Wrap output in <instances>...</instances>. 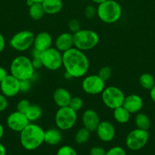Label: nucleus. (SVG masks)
I'll use <instances>...</instances> for the list:
<instances>
[{
	"label": "nucleus",
	"mask_w": 155,
	"mask_h": 155,
	"mask_svg": "<svg viewBox=\"0 0 155 155\" xmlns=\"http://www.w3.org/2000/svg\"><path fill=\"white\" fill-rule=\"evenodd\" d=\"M62 66L73 78H79L88 73L89 59L83 51L73 47L62 53Z\"/></svg>",
	"instance_id": "nucleus-1"
},
{
	"label": "nucleus",
	"mask_w": 155,
	"mask_h": 155,
	"mask_svg": "<svg viewBox=\"0 0 155 155\" xmlns=\"http://www.w3.org/2000/svg\"><path fill=\"white\" fill-rule=\"evenodd\" d=\"M20 142L26 150L36 149L44 142V130L37 124L30 123L20 133Z\"/></svg>",
	"instance_id": "nucleus-2"
},
{
	"label": "nucleus",
	"mask_w": 155,
	"mask_h": 155,
	"mask_svg": "<svg viewBox=\"0 0 155 155\" xmlns=\"http://www.w3.org/2000/svg\"><path fill=\"white\" fill-rule=\"evenodd\" d=\"M11 74L19 80H30L34 75L35 69L31 59L27 56L20 55L12 60L10 65Z\"/></svg>",
	"instance_id": "nucleus-3"
},
{
	"label": "nucleus",
	"mask_w": 155,
	"mask_h": 155,
	"mask_svg": "<svg viewBox=\"0 0 155 155\" xmlns=\"http://www.w3.org/2000/svg\"><path fill=\"white\" fill-rule=\"evenodd\" d=\"M97 15L103 23L113 24L121 18L122 8L115 0H106L98 4Z\"/></svg>",
	"instance_id": "nucleus-4"
},
{
	"label": "nucleus",
	"mask_w": 155,
	"mask_h": 155,
	"mask_svg": "<svg viewBox=\"0 0 155 155\" xmlns=\"http://www.w3.org/2000/svg\"><path fill=\"white\" fill-rule=\"evenodd\" d=\"M74 47L81 51H89L95 48L99 43L100 38L95 31L81 29L73 34Z\"/></svg>",
	"instance_id": "nucleus-5"
},
{
	"label": "nucleus",
	"mask_w": 155,
	"mask_h": 155,
	"mask_svg": "<svg viewBox=\"0 0 155 155\" xmlns=\"http://www.w3.org/2000/svg\"><path fill=\"white\" fill-rule=\"evenodd\" d=\"M77 118V112L69 106H66L58 109L55 116V123L60 130H68L74 127Z\"/></svg>",
	"instance_id": "nucleus-6"
},
{
	"label": "nucleus",
	"mask_w": 155,
	"mask_h": 155,
	"mask_svg": "<svg viewBox=\"0 0 155 155\" xmlns=\"http://www.w3.org/2000/svg\"><path fill=\"white\" fill-rule=\"evenodd\" d=\"M101 94L102 101L108 108L114 110L120 106H122L126 95L119 88L109 86L105 88Z\"/></svg>",
	"instance_id": "nucleus-7"
},
{
	"label": "nucleus",
	"mask_w": 155,
	"mask_h": 155,
	"mask_svg": "<svg viewBox=\"0 0 155 155\" xmlns=\"http://www.w3.org/2000/svg\"><path fill=\"white\" fill-rule=\"evenodd\" d=\"M40 59L43 68L50 71H57L62 67V53L53 47L42 51Z\"/></svg>",
	"instance_id": "nucleus-8"
},
{
	"label": "nucleus",
	"mask_w": 155,
	"mask_h": 155,
	"mask_svg": "<svg viewBox=\"0 0 155 155\" xmlns=\"http://www.w3.org/2000/svg\"><path fill=\"white\" fill-rule=\"evenodd\" d=\"M35 35L30 30H21L15 33L10 39V45L18 51H24L33 45Z\"/></svg>",
	"instance_id": "nucleus-9"
},
{
	"label": "nucleus",
	"mask_w": 155,
	"mask_h": 155,
	"mask_svg": "<svg viewBox=\"0 0 155 155\" xmlns=\"http://www.w3.org/2000/svg\"><path fill=\"white\" fill-rule=\"evenodd\" d=\"M148 139L149 133L147 130L136 128L128 134L126 139V146L132 151H138L145 146Z\"/></svg>",
	"instance_id": "nucleus-10"
},
{
	"label": "nucleus",
	"mask_w": 155,
	"mask_h": 155,
	"mask_svg": "<svg viewBox=\"0 0 155 155\" xmlns=\"http://www.w3.org/2000/svg\"><path fill=\"white\" fill-rule=\"evenodd\" d=\"M82 89L89 95L101 94L105 89V81L98 75L92 74L84 77L81 83Z\"/></svg>",
	"instance_id": "nucleus-11"
},
{
	"label": "nucleus",
	"mask_w": 155,
	"mask_h": 155,
	"mask_svg": "<svg viewBox=\"0 0 155 155\" xmlns=\"http://www.w3.org/2000/svg\"><path fill=\"white\" fill-rule=\"evenodd\" d=\"M6 124L11 130L21 133L30 124V121L26 117L25 114L16 110L8 116Z\"/></svg>",
	"instance_id": "nucleus-12"
},
{
	"label": "nucleus",
	"mask_w": 155,
	"mask_h": 155,
	"mask_svg": "<svg viewBox=\"0 0 155 155\" xmlns=\"http://www.w3.org/2000/svg\"><path fill=\"white\" fill-rule=\"evenodd\" d=\"M0 89L2 95L7 98H12L20 92V80L12 74L8 75L0 83Z\"/></svg>",
	"instance_id": "nucleus-13"
},
{
	"label": "nucleus",
	"mask_w": 155,
	"mask_h": 155,
	"mask_svg": "<svg viewBox=\"0 0 155 155\" xmlns=\"http://www.w3.org/2000/svg\"><path fill=\"white\" fill-rule=\"evenodd\" d=\"M97 136L104 142H111L115 136V129L112 123L107 120L100 121L96 130Z\"/></svg>",
	"instance_id": "nucleus-14"
},
{
	"label": "nucleus",
	"mask_w": 155,
	"mask_h": 155,
	"mask_svg": "<svg viewBox=\"0 0 155 155\" xmlns=\"http://www.w3.org/2000/svg\"><path fill=\"white\" fill-rule=\"evenodd\" d=\"M144 101L140 95L132 94L125 97L122 106L130 114H137L142 109Z\"/></svg>",
	"instance_id": "nucleus-15"
},
{
	"label": "nucleus",
	"mask_w": 155,
	"mask_h": 155,
	"mask_svg": "<svg viewBox=\"0 0 155 155\" xmlns=\"http://www.w3.org/2000/svg\"><path fill=\"white\" fill-rule=\"evenodd\" d=\"M100 123L98 114L93 109H88L82 115V124L84 127L91 132H95Z\"/></svg>",
	"instance_id": "nucleus-16"
},
{
	"label": "nucleus",
	"mask_w": 155,
	"mask_h": 155,
	"mask_svg": "<svg viewBox=\"0 0 155 155\" xmlns=\"http://www.w3.org/2000/svg\"><path fill=\"white\" fill-rule=\"evenodd\" d=\"M74 47L73 33L70 32L61 33L55 40V48L62 53L71 49Z\"/></svg>",
	"instance_id": "nucleus-17"
},
{
	"label": "nucleus",
	"mask_w": 155,
	"mask_h": 155,
	"mask_svg": "<svg viewBox=\"0 0 155 155\" xmlns=\"http://www.w3.org/2000/svg\"><path fill=\"white\" fill-rule=\"evenodd\" d=\"M53 44V38L51 35L47 32H40L37 33L34 37L33 47L40 51H43L51 48Z\"/></svg>",
	"instance_id": "nucleus-18"
},
{
	"label": "nucleus",
	"mask_w": 155,
	"mask_h": 155,
	"mask_svg": "<svg viewBox=\"0 0 155 155\" xmlns=\"http://www.w3.org/2000/svg\"><path fill=\"white\" fill-rule=\"evenodd\" d=\"M71 95L66 89L62 87L57 88L53 95V101L59 107H66L69 105L71 99Z\"/></svg>",
	"instance_id": "nucleus-19"
},
{
	"label": "nucleus",
	"mask_w": 155,
	"mask_h": 155,
	"mask_svg": "<svg viewBox=\"0 0 155 155\" xmlns=\"http://www.w3.org/2000/svg\"><path fill=\"white\" fill-rule=\"evenodd\" d=\"M62 139V135L59 129L51 128L44 131V142L48 145H59Z\"/></svg>",
	"instance_id": "nucleus-20"
},
{
	"label": "nucleus",
	"mask_w": 155,
	"mask_h": 155,
	"mask_svg": "<svg viewBox=\"0 0 155 155\" xmlns=\"http://www.w3.org/2000/svg\"><path fill=\"white\" fill-rule=\"evenodd\" d=\"M45 13L47 15H56L61 12L63 7L62 0H44L42 2Z\"/></svg>",
	"instance_id": "nucleus-21"
},
{
	"label": "nucleus",
	"mask_w": 155,
	"mask_h": 155,
	"mask_svg": "<svg viewBox=\"0 0 155 155\" xmlns=\"http://www.w3.org/2000/svg\"><path fill=\"white\" fill-rule=\"evenodd\" d=\"M131 114L123 106L117 107L113 110V117L117 123L121 124H126L130 120Z\"/></svg>",
	"instance_id": "nucleus-22"
},
{
	"label": "nucleus",
	"mask_w": 155,
	"mask_h": 155,
	"mask_svg": "<svg viewBox=\"0 0 155 155\" xmlns=\"http://www.w3.org/2000/svg\"><path fill=\"white\" fill-rule=\"evenodd\" d=\"M43 110L40 106L37 104H30V107L25 112V115L30 123H33L38 120L42 117Z\"/></svg>",
	"instance_id": "nucleus-23"
},
{
	"label": "nucleus",
	"mask_w": 155,
	"mask_h": 155,
	"mask_svg": "<svg viewBox=\"0 0 155 155\" xmlns=\"http://www.w3.org/2000/svg\"><path fill=\"white\" fill-rule=\"evenodd\" d=\"M135 123L137 128L143 130H148L150 129L151 122L147 115L144 113L138 112L135 117Z\"/></svg>",
	"instance_id": "nucleus-24"
},
{
	"label": "nucleus",
	"mask_w": 155,
	"mask_h": 155,
	"mask_svg": "<svg viewBox=\"0 0 155 155\" xmlns=\"http://www.w3.org/2000/svg\"><path fill=\"white\" fill-rule=\"evenodd\" d=\"M45 14L42 3L34 2L31 6L29 7V15L32 19L35 21H39L42 19Z\"/></svg>",
	"instance_id": "nucleus-25"
},
{
	"label": "nucleus",
	"mask_w": 155,
	"mask_h": 155,
	"mask_svg": "<svg viewBox=\"0 0 155 155\" xmlns=\"http://www.w3.org/2000/svg\"><path fill=\"white\" fill-rule=\"evenodd\" d=\"M139 84L143 89L150 90L155 85L154 77L148 73L142 74L139 77Z\"/></svg>",
	"instance_id": "nucleus-26"
},
{
	"label": "nucleus",
	"mask_w": 155,
	"mask_h": 155,
	"mask_svg": "<svg viewBox=\"0 0 155 155\" xmlns=\"http://www.w3.org/2000/svg\"><path fill=\"white\" fill-rule=\"evenodd\" d=\"M91 132L85 127H82L80 130H78L75 136H74V140H75L76 143L79 144V145L86 143L91 137Z\"/></svg>",
	"instance_id": "nucleus-27"
},
{
	"label": "nucleus",
	"mask_w": 155,
	"mask_h": 155,
	"mask_svg": "<svg viewBox=\"0 0 155 155\" xmlns=\"http://www.w3.org/2000/svg\"><path fill=\"white\" fill-rule=\"evenodd\" d=\"M83 105L84 101L83 100H82V98H80V97L75 96L71 98L69 103V105L68 106H69L71 109H73L74 111L78 112L80 110H81L82 107H83Z\"/></svg>",
	"instance_id": "nucleus-28"
},
{
	"label": "nucleus",
	"mask_w": 155,
	"mask_h": 155,
	"mask_svg": "<svg viewBox=\"0 0 155 155\" xmlns=\"http://www.w3.org/2000/svg\"><path fill=\"white\" fill-rule=\"evenodd\" d=\"M97 75H98L102 80H103L106 82V80H108L110 78L111 75H112V70H111V68L108 66L103 67V68H101L99 70V72Z\"/></svg>",
	"instance_id": "nucleus-29"
},
{
	"label": "nucleus",
	"mask_w": 155,
	"mask_h": 155,
	"mask_svg": "<svg viewBox=\"0 0 155 155\" xmlns=\"http://www.w3.org/2000/svg\"><path fill=\"white\" fill-rule=\"evenodd\" d=\"M56 155H78L77 152L72 147L69 145H63L59 148Z\"/></svg>",
	"instance_id": "nucleus-30"
},
{
	"label": "nucleus",
	"mask_w": 155,
	"mask_h": 155,
	"mask_svg": "<svg viewBox=\"0 0 155 155\" xmlns=\"http://www.w3.org/2000/svg\"><path fill=\"white\" fill-rule=\"evenodd\" d=\"M30 101L27 99H21L18 101V103L17 104V110L21 113L25 114V112L27 111V110L28 109V107L30 105Z\"/></svg>",
	"instance_id": "nucleus-31"
},
{
	"label": "nucleus",
	"mask_w": 155,
	"mask_h": 155,
	"mask_svg": "<svg viewBox=\"0 0 155 155\" xmlns=\"http://www.w3.org/2000/svg\"><path fill=\"white\" fill-rule=\"evenodd\" d=\"M68 29L70 30V33H75L78 30H81V24L80 22L77 19H71L68 21Z\"/></svg>",
	"instance_id": "nucleus-32"
},
{
	"label": "nucleus",
	"mask_w": 155,
	"mask_h": 155,
	"mask_svg": "<svg viewBox=\"0 0 155 155\" xmlns=\"http://www.w3.org/2000/svg\"><path fill=\"white\" fill-rule=\"evenodd\" d=\"M106 155H126V152L122 147L115 146L108 150Z\"/></svg>",
	"instance_id": "nucleus-33"
},
{
	"label": "nucleus",
	"mask_w": 155,
	"mask_h": 155,
	"mask_svg": "<svg viewBox=\"0 0 155 155\" xmlns=\"http://www.w3.org/2000/svg\"><path fill=\"white\" fill-rule=\"evenodd\" d=\"M97 15V8L93 5H88L84 9V15L88 19H92Z\"/></svg>",
	"instance_id": "nucleus-34"
},
{
	"label": "nucleus",
	"mask_w": 155,
	"mask_h": 155,
	"mask_svg": "<svg viewBox=\"0 0 155 155\" xmlns=\"http://www.w3.org/2000/svg\"><path fill=\"white\" fill-rule=\"evenodd\" d=\"M30 80H20V92H26L27 91L30 90Z\"/></svg>",
	"instance_id": "nucleus-35"
},
{
	"label": "nucleus",
	"mask_w": 155,
	"mask_h": 155,
	"mask_svg": "<svg viewBox=\"0 0 155 155\" xmlns=\"http://www.w3.org/2000/svg\"><path fill=\"white\" fill-rule=\"evenodd\" d=\"M106 151L104 148L99 146H94L90 151V155H106Z\"/></svg>",
	"instance_id": "nucleus-36"
},
{
	"label": "nucleus",
	"mask_w": 155,
	"mask_h": 155,
	"mask_svg": "<svg viewBox=\"0 0 155 155\" xmlns=\"http://www.w3.org/2000/svg\"><path fill=\"white\" fill-rule=\"evenodd\" d=\"M8 107L7 97L2 94H0V112L4 111Z\"/></svg>",
	"instance_id": "nucleus-37"
},
{
	"label": "nucleus",
	"mask_w": 155,
	"mask_h": 155,
	"mask_svg": "<svg viewBox=\"0 0 155 155\" xmlns=\"http://www.w3.org/2000/svg\"><path fill=\"white\" fill-rule=\"evenodd\" d=\"M32 65H33V68L35 70L40 69L41 68H43V63L42 61H41L40 58H32L31 60Z\"/></svg>",
	"instance_id": "nucleus-38"
},
{
	"label": "nucleus",
	"mask_w": 155,
	"mask_h": 155,
	"mask_svg": "<svg viewBox=\"0 0 155 155\" xmlns=\"http://www.w3.org/2000/svg\"><path fill=\"white\" fill-rule=\"evenodd\" d=\"M9 75L7 73V71L5 69L2 67H0V83H1L2 80H4V79L7 76Z\"/></svg>",
	"instance_id": "nucleus-39"
},
{
	"label": "nucleus",
	"mask_w": 155,
	"mask_h": 155,
	"mask_svg": "<svg viewBox=\"0 0 155 155\" xmlns=\"http://www.w3.org/2000/svg\"><path fill=\"white\" fill-rule=\"evenodd\" d=\"M5 47V39L4 36L0 33V53L2 52Z\"/></svg>",
	"instance_id": "nucleus-40"
},
{
	"label": "nucleus",
	"mask_w": 155,
	"mask_h": 155,
	"mask_svg": "<svg viewBox=\"0 0 155 155\" xmlns=\"http://www.w3.org/2000/svg\"><path fill=\"white\" fill-rule=\"evenodd\" d=\"M41 54H42V51H40V50L36 49L33 47V48L31 51V56L32 58H40Z\"/></svg>",
	"instance_id": "nucleus-41"
},
{
	"label": "nucleus",
	"mask_w": 155,
	"mask_h": 155,
	"mask_svg": "<svg viewBox=\"0 0 155 155\" xmlns=\"http://www.w3.org/2000/svg\"><path fill=\"white\" fill-rule=\"evenodd\" d=\"M150 97L152 101L155 103V85L150 89Z\"/></svg>",
	"instance_id": "nucleus-42"
},
{
	"label": "nucleus",
	"mask_w": 155,
	"mask_h": 155,
	"mask_svg": "<svg viewBox=\"0 0 155 155\" xmlns=\"http://www.w3.org/2000/svg\"><path fill=\"white\" fill-rule=\"evenodd\" d=\"M0 155H6L5 148L2 143H0Z\"/></svg>",
	"instance_id": "nucleus-43"
},
{
	"label": "nucleus",
	"mask_w": 155,
	"mask_h": 155,
	"mask_svg": "<svg viewBox=\"0 0 155 155\" xmlns=\"http://www.w3.org/2000/svg\"><path fill=\"white\" fill-rule=\"evenodd\" d=\"M3 135H4V127H3V126L0 124V139L2 138Z\"/></svg>",
	"instance_id": "nucleus-44"
},
{
	"label": "nucleus",
	"mask_w": 155,
	"mask_h": 155,
	"mask_svg": "<svg viewBox=\"0 0 155 155\" xmlns=\"http://www.w3.org/2000/svg\"><path fill=\"white\" fill-rule=\"evenodd\" d=\"M64 77H65V79H67V80H70V79L73 78V77H71V74H68V72H66V71H65V74H64Z\"/></svg>",
	"instance_id": "nucleus-45"
},
{
	"label": "nucleus",
	"mask_w": 155,
	"mask_h": 155,
	"mask_svg": "<svg viewBox=\"0 0 155 155\" xmlns=\"http://www.w3.org/2000/svg\"><path fill=\"white\" fill-rule=\"evenodd\" d=\"M33 3H34V2H33V0H27V5L28 6V7L31 6Z\"/></svg>",
	"instance_id": "nucleus-46"
},
{
	"label": "nucleus",
	"mask_w": 155,
	"mask_h": 155,
	"mask_svg": "<svg viewBox=\"0 0 155 155\" xmlns=\"http://www.w3.org/2000/svg\"><path fill=\"white\" fill-rule=\"evenodd\" d=\"M92 2H94L97 3V4H100V3H102L103 2L106 1V0H91Z\"/></svg>",
	"instance_id": "nucleus-47"
},
{
	"label": "nucleus",
	"mask_w": 155,
	"mask_h": 155,
	"mask_svg": "<svg viewBox=\"0 0 155 155\" xmlns=\"http://www.w3.org/2000/svg\"><path fill=\"white\" fill-rule=\"evenodd\" d=\"M34 2H39V3H42L44 0H33Z\"/></svg>",
	"instance_id": "nucleus-48"
},
{
	"label": "nucleus",
	"mask_w": 155,
	"mask_h": 155,
	"mask_svg": "<svg viewBox=\"0 0 155 155\" xmlns=\"http://www.w3.org/2000/svg\"><path fill=\"white\" fill-rule=\"evenodd\" d=\"M115 1H117V0H115Z\"/></svg>",
	"instance_id": "nucleus-49"
}]
</instances>
